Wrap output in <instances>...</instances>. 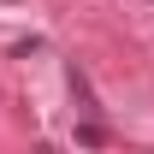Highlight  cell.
Masks as SVG:
<instances>
[{"label": "cell", "instance_id": "6da1fadb", "mask_svg": "<svg viewBox=\"0 0 154 154\" xmlns=\"http://www.w3.org/2000/svg\"><path fill=\"white\" fill-rule=\"evenodd\" d=\"M77 142H89V148H101V142H107V131H101V125H77Z\"/></svg>", "mask_w": 154, "mask_h": 154}]
</instances>
